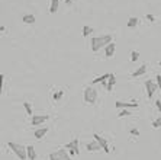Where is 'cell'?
Instances as JSON below:
<instances>
[{"label": "cell", "mask_w": 161, "mask_h": 160, "mask_svg": "<svg viewBox=\"0 0 161 160\" xmlns=\"http://www.w3.org/2000/svg\"><path fill=\"white\" fill-rule=\"evenodd\" d=\"M112 42V35L110 33H103L100 37H93L90 39V48L93 52L100 51V48L106 47L108 44Z\"/></svg>", "instance_id": "1"}, {"label": "cell", "mask_w": 161, "mask_h": 160, "mask_svg": "<svg viewBox=\"0 0 161 160\" xmlns=\"http://www.w3.org/2000/svg\"><path fill=\"white\" fill-rule=\"evenodd\" d=\"M7 147H9L10 150H12L15 154L19 157V160H26V159H28V151H26V147H25V146L18 144V143L9 141V143H7Z\"/></svg>", "instance_id": "2"}, {"label": "cell", "mask_w": 161, "mask_h": 160, "mask_svg": "<svg viewBox=\"0 0 161 160\" xmlns=\"http://www.w3.org/2000/svg\"><path fill=\"white\" fill-rule=\"evenodd\" d=\"M83 98H84L86 104H89V105L96 104V100H97V90L95 87H86L84 93H83Z\"/></svg>", "instance_id": "3"}, {"label": "cell", "mask_w": 161, "mask_h": 160, "mask_svg": "<svg viewBox=\"0 0 161 160\" xmlns=\"http://www.w3.org/2000/svg\"><path fill=\"white\" fill-rule=\"evenodd\" d=\"M49 160H71V156L68 150L66 149H60V150L54 151L49 154Z\"/></svg>", "instance_id": "4"}, {"label": "cell", "mask_w": 161, "mask_h": 160, "mask_svg": "<svg viewBox=\"0 0 161 160\" xmlns=\"http://www.w3.org/2000/svg\"><path fill=\"white\" fill-rule=\"evenodd\" d=\"M66 150H68L70 156L78 154V138H74V140H71L70 143H67V144H66Z\"/></svg>", "instance_id": "5"}, {"label": "cell", "mask_w": 161, "mask_h": 160, "mask_svg": "<svg viewBox=\"0 0 161 160\" xmlns=\"http://www.w3.org/2000/svg\"><path fill=\"white\" fill-rule=\"evenodd\" d=\"M48 119H49L48 115H32L31 124H32V127H38V125H42L45 121H48Z\"/></svg>", "instance_id": "6"}, {"label": "cell", "mask_w": 161, "mask_h": 160, "mask_svg": "<svg viewBox=\"0 0 161 160\" xmlns=\"http://www.w3.org/2000/svg\"><path fill=\"white\" fill-rule=\"evenodd\" d=\"M115 106L118 109H137L138 104L137 102H122V100H116Z\"/></svg>", "instance_id": "7"}, {"label": "cell", "mask_w": 161, "mask_h": 160, "mask_svg": "<svg viewBox=\"0 0 161 160\" xmlns=\"http://www.w3.org/2000/svg\"><path fill=\"white\" fill-rule=\"evenodd\" d=\"M93 138H95L96 141L99 143L100 146H102V149H103V151L104 153H109V143H108V140H106V138H103V137L102 136H99V134H93Z\"/></svg>", "instance_id": "8"}, {"label": "cell", "mask_w": 161, "mask_h": 160, "mask_svg": "<svg viewBox=\"0 0 161 160\" xmlns=\"http://www.w3.org/2000/svg\"><path fill=\"white\" fill-rule=\"evenodd\" d=\"M157 87H158V85L157 83H154L152 80H147L145 82V89H147V96L150 99L154 96V93H155V90H157Z\"/></svg>", "instance_id": "9"}, {"label": "cell", "mask_w": 161, "mask_h": 160, "mask_svg": "<svg viewBox=\"0 0 161 160\" xmlns=\"http://www.w3.org/2000/svg\"><path fill=\"white\" fill-rule=\"evenodd\" d=\"M115 51H116V44L113 41L104 47V54H106V57H109V58H112L115 56Z\"/></svg>", "instance_id": "10"}, {"label": "cell", "mask_w": 161, "mask_h": 160, "mask_svg": "<svg viewBox=\"0 0 161 160\" xmlns=\"http://www.w3.org/2000/svg\"><path fill=\"white\" fill-rule=\"evenodd\" d=\"M86 149H87V151H99V150H103V149H102V146H100V144L96 141V140H95V141L87 143Z\"/></svg>", "instance_id": "11"}, {"label": "cell", "mask_w": 161, "mask_h": 160, "mask_svg": "<svg viewBox=\"0 0 161 160\" xmlns=\"http://www.w3.org/2000/svg\"><path fill=\"white\" fill-rule=\"evenodd\" d=\"M47 132H48V127H42V128H38V130H35L33 136H35V138L41 140V138H44V137H45V134H47Z\"/></svg>", "instance_id": "12"}, {"label": "cell", "mask_w": 161, "mask_h": 160, "mask_svg": "<svg viewBox=\"0 0 161 160\" xmlns=\"http://www.w3.org/2000/svg\"><path fill=\"white\" fill-rule=\"evenodd\" d=\"M110 77V73H104V74L99 76V77H96V79L91 80V85H96V83H104L106 80H109Z\"/></svg>", "instance_id": "13"}, {"label": "cell", "mask_w": 161, "mask_h": 160, "mask_svg": "<svg viewBox=\"0 0 161 160\" xmlns=\"http://www.w3.org/2000/svg\"><path fill=\"white\" fill-rule=\"evenodd\" d=\"M145 73H147V64H142V66H139L137 70L132 73V77H139V76L145 74Z\"/></svg>", "instance_id": "14"}, {"label": "cell", "mask_w": 161, "mask_h": 160, "mask_svg": "<svg viewBox=\"0 0 161 160\" xmlns=\"http://www.w3.org/2000/svg\"><path fill=\"white\" fill-rule=\"evenodd\" d=\"M115 83H116V77H115L113 73H110V77H109V80H108V83H106V90H108V92H112Z\"/></svg>", "instance_id": "15"}, {"label": "cell", "mask_w": 161, "mask_h": 160, "mask_svg": "<svg viewBox=\"0 0 161 160\" xmlns=\"http://www.w3.org/2000/svg\"><path fill=\"white\" fill-rule=\"evenodd\" d=\"M26 151H28V159L29 160H35L36 159V151L33 146H26Z\"/></svg>", "instance_id": "16"}, {"label": "cell", "mask_w": 161, "mask_h": 160, "mask_svg": "<svg viewBox=\"0 0 161 160\" xmlns=\"http://www.w3.org/2000/svg\"><path fill=\"white\" fill-rule=\"evenodd\" d=\"M35 16L33 15H23V18H22V22L23 24H26V25H32V24H35Z\"/></svg>", "instance_id": "17"}, {"label": "cell", "mask_w": 161, "mask_h": 160, "mask_svg": "<svg viewBox=\"0 0 161 160\" xmlns=\"http://www.w3.org/2000/svg\"><path fill=\"white\" fill-rule=\"evenodd\" d=\"M58 5H60V0H51V6H49V13H55L58 10Z\"/></svg>", "instance_id": "18"}, {"label": "cell", "mask_w": 161, "mask_h": 160, "mask_svg": "<svg viewBox=\"0 0 161 160\" xmlns=\"http://www.w3.org/2000/svg\"><path fill=\"white\" fill-rule=\"evenodd\" d=\"M137 25H138V18L131 16V18L128 19V24H126V26H128V28H135Z\"/></svg>", "instance_id": "19"}, {"label": "cell", "mask_w": 161, "mask_h": 160, "mask_svg": "<svg viewBox=\"0 0 161 160\" xmlns=\"http://www.w3.org/2000/svg\"><path fill=\"white\" fill-rule=\"evenodd\" d=\"M91 32H93V28L87 26V25H84V26H83V37H84V38H87Z\"/></svg>", "instance_id": "20"}, {"label": "cell", "mask_w": 161, "mask_h": 160, "mask_svg": "<svg viewBox=\"0 0 161 160\" xmlns=\"http://www.w3.org/2000/svg\"><path fill=\"white\" fill-rule=\"evenodd\" d=\"M23 108H25V111H26V113L32 117V115H33V112H32V106H31V104H29V102H23Z\"/></svg>", "instance_id": "21"}, {"label": "cell", "mask_w": 161, "mask_h": 160, "mask_svg": "<svg viewBox=\"0 0 161 160\" xmlns=\"http://www.w3.org/2000/svg\"><path fill=\"white\" fill-rule=\"evenodd\" d=\"M62 96H64V90H57V92L54 93V96H52V99H54V100H61Z\"/></svg>", "instance_id": "22"}, {"label": "cell", "mask_w": 161, "mask_h": 160, "mask_svg": "<svg viewBox=\"0 0 161 160\" xmlns=\"http://www.w3.org/2000/svg\"><path fill=\"white\" fill-rule=\"evenodd\" d=\"M138 58H139V52H138V51H132V52H131V61H137Z\"/></svg>", "instance_id": "23"}, {"label": "cell", "mask_w": 161, "mask_h": 160, "mask_svg": "<svg viewBox=\"0 0 161 160\" xmlns=\"http://www.w3.org/2000/svg\"><path fill=\"white\" fill-rule=\"evenodd\" d=\"M128 115H129V111H128V109H121V112L118 113V117H119V118L128 117Z\"/></svg>", "instance_id": "24"}, {"label": "cell", "mask_w": 161, "mask_h": 160, "mask_svg": "<svg viewBox=\"0 0 161 160\" xmlns=\"http://www.w3.org/2000/svg\"><path fill=\"white\" fill-rule=\"evenodd\" d=\"M161 127V118H157L155 121H152V128H160Z\"/></svg>", "instance_id": "25"}, {"label": "cell", "mask_w": 161, "mask_h": 160, "mask_svg": "<svg viewBox=\"0 0 161 160\" xmlns=\"http://www.w3.org/2000/svg\"><path fill=\"white\" fill-rule=\"evenodd\" d=\"M3 82H5V74H0V90H3Z\"/></svg>", "instance_id": "26"}, {"label": "cell", "mask_w": 161, "mask_h": 160, "mask_svg": "<svg viewBox=\"0 0 161 160\" xmlns=\"http://www.w3.org/2000/svg\"><path fill=\"white\" fill-rule=\"evenodd\" d=\"M155 80H157V85H158V89H161V74H157Z\"/></svg>", "instance_id": "27"}, {"label": "cell", "mask_w": 161, "mask_h": 160, "mask_svg": "<svg viewBox=\"0 0 161 160\" xmlns=\"http://www.w3.org/2000/svg\"><path fill=\"white\" fill-rule=\"evenodd\" d=\"M131 134H132V136H135V137H138V136H139V131H138L137 128H132V130H131Z\"/></svg>", "instance_id": "28"}, {"label": "cell", "mask_w": 161, "mask_h": 160, "mask_svg": "<svg viewBox=\"0 0 161 160\" xmlns=\"http://www.w3.org/2000/svg\"><path fill=\"white\" fill-rule=\"evenodd\" d=\"M155 106L158 108V111L161 112V100H160V99H158V100H155Z\"/></svg>", "instance_id": "29"}, {"label": "cell", "mask_w": 161, "mask_h": 160, "mask_svg": "<svg viewBox=\"0 0 161 160\" xmlns=\"http://www.w3.org/2000/svg\"><path fill=\"white\" fill-rule=\"evenodd\" d=\"M147 19L150 20V22H154V20H155V18H154L152 15H147Z\"/></svg>", "instance_id": "30"}, {"label": "cell", "mask_w": 161, "mask_h": 160, "mask_svg": "<svg viewBox=\"0 0 161 160\" xmlns=\"http://www.w3.org/2000/svg\"><path fill=\"white\" fill-rule=\"evenodd\" d=\"M60 2H61V0H60ZM62 2H66V3H71L73 0H62Z\"/></svg>", "instance_id": "31"}, {"label": "cell", "mask_w": 161, "mask_h": 160, "mask_svg": "<svg viewBox=\"0 0 161 160\" xmlns=\"http://www.w3.org/2000/svg\"><path fill=\"white\" fill-rule=\"evenodd\" d=\"M160 66H161V61H160Z\"/></svg>", "instance_id": "32"}]
</instances>
